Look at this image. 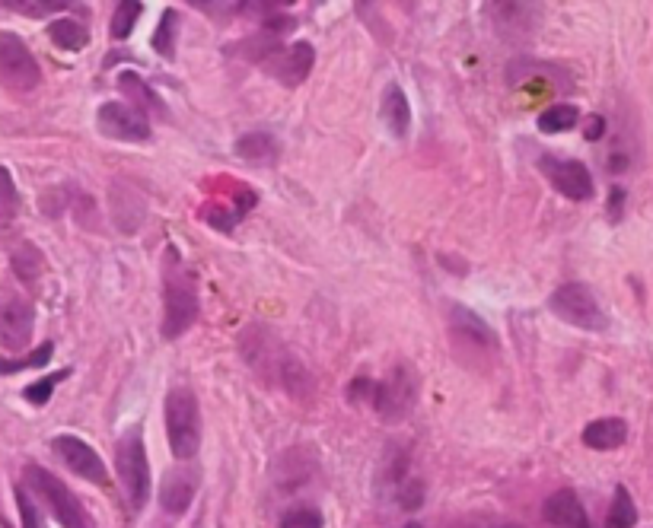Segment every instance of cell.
<instances>
[{"mask_svg":"<svg viewBox=\"0 0 653 528\" xmlns=\"http://www.w3.org/2000/svg\"><path fill=\"white\" fill-rule=\"evenodd\" d=\"M51 449H55L58 459H61L67 468H71L74 474H80L83 481L99 484V487H109L106 462H102V459H99V452H96L90 443H83L80 436H71V433L55 436V443H51Z\"/></svg>","mask_w":653,"mask_h":528,"instance_id":"7c38bea8","label":"cell"},{"mask_svg":"<svg viewBox=\"0 0 653 528\" xmlns=\"http://www.w3.org/2000/svg\"><path fill=\"white\" fill-rule=\"evenodd\" d=\"M450 341L456 347V354L462 363H478V360H491L497 354V334L494 328L478 319L475 312L466 306H450Z\"/></svg>","mask_w":653,"mask_h":528,"instance_id":"52a82bcc","label":"cell"},{"mask_svg":"<svg viewBox=\"0 0 653 528\" xmlns=\"http://www.w3.org/2000/svg\"><path fill=\"white\" fill-rule=\"evenodd\" d=\"M115 468L131 513H141L147 506V490H150V465H147L141 430H128L122 436V443L115 446Z\"/></svg>","mask_w":653,"mask_h":528,"instance_id":"5b68a950","label":"cell"},{"mask_svg":"<svg viewBox=\"0 0 653 528\" xmlns=\"http://www.w3.org/2000/svg\"><path fill=\"white\" fill-rule=\"evenodd\" d=\"M545 519L555 528H593L587 509H583L580 497L571 487H561L545 500Z\"/></svg>","mask_w":653,"mask_h":528,"instance_id":"2e32d148","label":"cell"},{"mask_svg":"<svg viewBox=\"0 0 653 528\" xmlns=\"http://www.w3.org/2000/svg\"><path fill=\"white\" fill-rule=\"evenodd\" d=\"M603 134H606V118H603V115L587 118V131H583V137H587V140H599Z\"/></svg>","mask_w":653,"mask_h":528,"instance_id":"836d02e7","label":"cell"},{"mask_svg":"<svg viewBox=\"0 0 653 528\" xmlns=\"http://www.w3.org/2000/svg\"><path fill=\"white\" fill-rule=\"evenodd\" d=\"M42 268H45V261H42V252L36 249V245L23 242L20 249L13 252V271H16V277L23 280V284H36Z\"/></svg>","mask_w":653,"mask_h":528,"instance_id":"cb8c5ba5","label":"cell"},{"mask_svg":"<svg viewBox=\"0 0 653 528\" xmlns=\"http://www.w3.org/2000/svg\"><path fill=\"white\" fill-rule=\"evenodd\" d=\"M26 484L45 500V506L51 509V516L61 522V528H90V519L83 513L80 500L71 494V487L58 481L51 471L39 465H26Z\"/></svg>","mask_w":653,"mask_h":528,"instance_id":"9c48e42d","label":"cell"},{"mask_svg":"<svg viewBox=\"0 0 653 528\" xmlns=\"http://www.w3.org/2000/svg\"><path fill=\"white\" fill-rule=\"evenodd\" d=\"M16 503H20V516H23V528H42L39 525V509L29 500V487H16Z\"/></svg>","mask_w":653,"mask_h":528,"instance_id":"1f68e13d","label":"cell"},{"mask_svg":"<svg viewBox=\"0 0 653 528\" xmlns=\"http://www.w3.org/2000/svg\"><path fill=\"white\" fill-rule=\"evenodd\" d=\"M176 26H179V13L166 10L157 32H153V51H157V55H163V58L176 55Z\"/></svg>","mask_w":653,"mask_h":528,"instance_id":"484cf974","label":"cell"},{"mask_svg":"<svg viewBox=\"0 0 653 528\" xmlns=\"http://www.w3.org/2000/svg\"><path fill=\"white\" fill-rule=\"evenodd\" d=\"M118 86H122V90L137 102V112L141 115H147V109L150 112H163V102H160V96L150 90V86L137 77V74H122L118 77Z\"/></svg>","mask_w":653,"mask_h":528,"instance_id":"603a6c76","label":"cell"},{"mask_svg":"<svg viewBox=\"0 0 653 528\" xmlns=\"http://www.w3.org/2000/svg\"><path fill=\"white\" fill-rule=\"evenodd\" d=\"M539 169L545 172V179L552 182L555 191L567 201H590L593 198V175L580 160H561V156L545 153L539 160Z\"/></svg>","mask_w":653,"mask_h":528,"instance_id":"8fae6325","label":"cell"},{"mask_svg":"<svg viewBox=\"0 0 653 528\" xmlns=\"http://www.w3.org/2000/svg\"><path fill=\"white\" fill-rule=\"evenodd\" d=\"M239 354H243L246 366L259 376L268 389H284L294 398H309L313 395V376L303 366V360L290 350L278 331H271L268 325H249L239 334Z\"/></svg>","mask_w":653,"mask_h":528,"instance_id":"6da1fadb","label":"cell"},{"mask_svg":"<svg viewBox=\"0 0 653 528\" xmlns=\"http://www.w3.org/2000/svg\"><path fill=\"white\" fill-rule=\"evenodd\" d=\"M625 439H628V424L622 417H599L583 427V446H590L596 452H612L618 446H625Z\"/></svg>","mask_w":653,"mask_h":528,"instance_id":"ffe728a7","label":"cell"},{"mask_svg":"<svg viewBox=\"0 0 653 528\" xmlns=\"http://www.w3.org/2000/svg\"><path fill=\"white\" fill-rule=\"evenodd\" d=\"M548 309H552L561 322L574 325L580 331H606L609 328V319L603 306H599V299L593 296V290L587 284H580V280H571V284H561L552 299H548Z\"/></svg>","mask_w":653,"mask_h":528,"instance_id":"8992f818","label":"cell"},{"mask_svg":"<svg viewBox=\"0 0 653 528\" xmlns=\"http://www.w3.org/2000/svg\"><path fill=\"white\" fill-rule=\"evenodd\" d=\"M233 153L246 163L265 166V163H274L281 156V140L274 137L271 131H249L243 137H236Z\"/></svg>","mask_w":653,"mask_h":528,"instance_id":"d6986e66","label":"cell"},{"mask_svg":"<svg viewBox=\"0 0 653 528\" xmlns=\"http://www.w3.org/2000/svg\"><path fill=\"white\" fill-rule=\"evenodd\" d=\"M405 528H421V525H418V522H408Z\"/></svg>","mask_w":653,"mask_h":528,"instance_id":"e575fe53","label":"cell"},{"mask_svg":"<svg viewBox=\"0 0 653 528\" xmlns=\"http://www.w3.org/2000/svg\"><path fill=\"white\" fill-rule=\"evenodd\" d=\"M48 39L55 42L61 51H80V48H87L90 42V32L87 26H83L80 20H71V16H64V20H55V23H48Z\"/></svg>","mask_w":653,"mask_h":528,"instance_id":"44dd1931","label":"cell"},{"mask_svg":"<svg viewBox=\"0 0 653 528\" xmlns=\"http://www.w3.org/2000/svg\"><path fill=\"white\" fill-rule=\"evenodd\" d=\"M634 522H638V509H634L628 487L618 484L615 497H612V509H609V528H634Z\"/></svg>","mask_w":653,"mask_h":528,"instance_id":"d4e9b609","label":"cell"},{"mask_svg":"<svg viewBox=\"0 0 653 528\" xmlns=\"http://www.w3.org/2000/svg\"><path fill=\"white\" fill-rule=\"evenodd\" d=\"M418 392H421V379L415 373V366L395 363L380 382H370L367 401H370L373 414L386 420V424H402V420H408V414L415 411Z\"/></svg>","mask_w":653,"mask_h":528,"instance_id":"3957f363","label":"cell"},{"mask_svg":"<svg viewBox=\"0 0 653 528\" xmlns=\"http://www.w3.org/2000/svg\"><path fill=\"white\" fill-rule=\"evenodd\" d=\"M380 118L392 137H405L411 131V105L399 83H386V90L380 96Z\"/></svg>","mask_w":653,"mask_h":528,"instance_id":"e0dca14e","label":"cell"},{"mask_svg":"<svg viewBox=\"0 0 653 528\" xmlns=\"http://www.w3.org/2000/svg\"><path fill=\"white\" fill-rule=\"evenodd\" d=\"M96 125L106 137L125 140V144H144V140H150L147 118L122 102H102L99 112H96Z\"/></svg>","mask_w":653,"mask_h":528,"instance_id":"4fadbf2b","label":"cell"},{"mask_svg":"<svg viewBox=\"0 0 653 528\" xmlns=\"http://www.w3.org/2000/svg\"><path fill=\"white\" fill-rule=\"evenodd\" d=\"M501 528H520V525H501Z\"/></svg>","mask_w":653,"mask_h":528,"instance_id":"d590c367","label":"cell"},{"mask_svg":"<svg viewBox=\"0 0 653 528\" xmlns=\"http://www.w3.org/2000/svg\"><path fill=\"white\" fill-rule=\"evenodd\" d=\"M13 10H20L26 16H48L55 10H67V4H61V0H51V4H13Z\"/></svg>","mask_w":653,"mask_h":528,"instance_id":"d6a6232c","label":"cell"},{"mask_svg":"<svg viewBox=\"0 0 653 528\" xmlns=\"http://www.w3.org/2000/svg\"><path fill=\"white\" fill-rule=\"evenodd\" d=\"M201 299H198V274L188 268L176 245H169L163 255V338L176 341L198 322Z\"/></svg>","mask_w":653,"mask_h":528,"instance_id":"7a4b0ae2","label":"cell"},{"mask_svg":"<svg viewBox=\"0 0 653 528\" xmlns=\"http://www.w3.org/2000/svg\"><path fill=\"white\" fill-rule=\"evenodd\" d=\"M67 376H71V369H58V373H51V376H45V379H39V382L26 385L23 398H26L29 404H36V408H42V404H48L51 395H55V385L64 382Z\"/></svg>","mask_w":653,"mask_h":528,"instance_id":"83f0119b","label":"cell"},{"mask_svg":"<svg viewBox=\"0 0 653 528\" xmlns=\"http://www.w3.org/2000/svg\"><path fill=\"white\" fill-rule=\"evenodd\" d=\"M51 354H55V344L45 341L42 347H36L32 354L20 357V360H4L0 357V376H10V373H20V369H32V366H45L51 360Z\"/></svg>","mask_w":653,"mask_h":528,"instance_id":"f1b7e54d","label":"cell"},{"mask_svg":"<svg viewBox=\"0 0 653 528\" xmlns=\"http://www.w3.org/2000/svg\"><path fill=\"white\" fill-rule=\"evenodd\" d=\"M166 439L179 462L198 455L201 446V408L188 385H176L166 395Z\"/></svg>","mask_w":653,"mask_h":528,"instance_id":"277c9868","label":"cell"},{"mask_svg":"<svg viewBox=\"0 0 653 528\" xmlns=\"http://www.w3.org/2000/svg\"><path fill=\"white\" fill-rule=\"evenodd\" d=\"M316 64V48L309 42H294L287 48H274L265 58V70L284 86H300Z\"/></svg>","mask_w":653,"mask_h":528,"instance_id":"9a60e30c","label":"cell"},{"mask_svg":"<svg viewBox=\"0 0 653 528\" xmlns=\"http://www.w3.org/2000/svg\"><path fill=\"white\" fill-rule=\"evenodd\" d=\"M42 83V67L32 48L16 32H0V86L13 93H32Z\"/></svg>","mask_w":653,"mask_h":528,"instance_id":"ba28073f","label":"cell"},{"mask_svg":"<svg viewBox=\"0 0 653 528\" xmlns=\"http://www.w3.org/2000/svg\"><path fill=\"white\" fill-rule=\"evenodd\" d=\"M195 487H198V478L192 471H176L169 474L160 487V506L166 509L169 516H182L188 513V506L195 500Z\"/></svg>","mask_w":653,"mask_h":528,"instance_id":"ac0fdd59","label":"cell"},{"mask_svg":"<svg viewBox=\"0 0 653 528\" xmlns=\"http://www.w3.org/2000/svg\"><path fill=\"white\" fill-rule=\"evenodd\" d=\"M16 207H20V191H16V185H13V175L0 166V210H4V214H13Z\"/></svg>","mask_w":653,"mask_h":528,"instance_id":"4dcf8cb0","label":"cell"},{"mask_svg":"<svg viewBox=\"0 0 653 528\" xmlns=\"http://www.w3.org/2000/svg\"><path fill=\"white\" fill-rule=\"evenodd\" d=\"M36 328V309L26 296L13 290H0V347L23 350Z\"/></svg>","mask_w":653,"mask_h":528,"instance_id":"30bf717a","label":"cell"},{"mask_svg":"<svg viewBox=\"0 0 653 528\" xmlns=\"http://www.w3.org/2000/svg\"><path fill=\"white\" fill-rule=\"evenodd\" d=\"M380 490L402 509H418L424 500V484L418 478H411L408 465H405V452L392 449L386 455V465H383V478H380Z\"/></svg>","mask_w":653,"mask_h":528,"instance_id":"5bb4252c","label":"cell"},{"mask_svg":"<svg viewBox=\"0 0 653 528\" xmlns=\"http://www.w3.org/2000/svg\"><path fill=\"white\" fill-rule=\"evenodd\" d=\"M141 13H144V7L137 4V0H128V4H118L115 13H112V26H109L112 39H128V35L134 32V26H137V20H141Z\"/></svg>","mask_w":653,"mask_h":528,"instance_id":"4316f807","label":"cell"},{"mask_svg":"<svg viewBox=\"0 0 653 528\" xmlns=\"http://www.w3.org/2000/svg\"><path fill=\"white\" fill-rule=\"evenodd\" d=\"M577 121H580L577 105L558 102V105H548V109L539 115V131L542 134H564V131H571Z\"/></svg>","mask_w":653,"mask_h":528,"instance_id":"7402d4cb","label":"cell"},{"mask_svg":"<svg viewBox=\"0 0 653 528\" xmlns=\"http://www.w3.org/2000/svg\"><path fill=\"white\" fill-rule=\"evenodd\" d=\"M281 528H325V519L316 506H294L290 513H284Z\"/></svg>","mask_w":653,"mask_h":528,"instance_id":"f546056e","label":"cell"}]
</instances>
